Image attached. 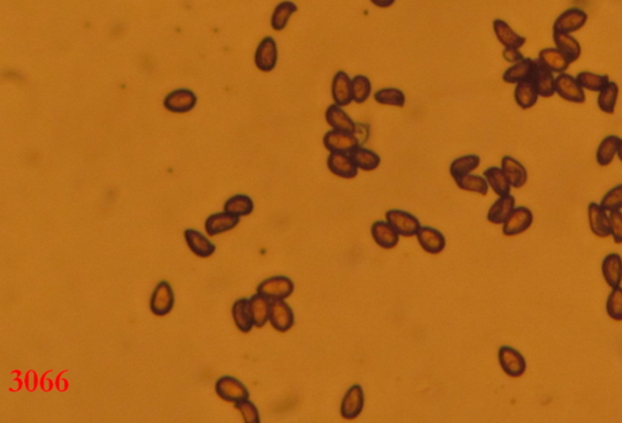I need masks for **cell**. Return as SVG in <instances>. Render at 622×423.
I'll return each mask as SVG.
<instances>
[{
  "instance_id": "cell-21",
  "label": "cell",
  "mask_w": 622,
  "mask_h": 423,
  "mask_svg": "<svg viewBox=\"0 0 622 423\" xmlns=\"http://www.w3.org/2000/svg\"><path fill=\"white\" fill-rule=\"evenodd\" d=\"M601 274L608 286L620 287L622 282V258L620 254L610 253L601 262Z\"/></svg>"
},
{
  "instance_id": "cell-41",
  "label": "cell",
  "mask_w": 622,
  "mask_h": 423,
  "mask_svg": "<svg viewBox=\"0 0 622 423\" xmlns=\"http://www.w3.org/2000/svg\"><path fill=\"white\" fill-rule=\"evenodd\" d=\"M456 184L461 190L468 191V192H474L478 195L485 196L489 192V184L485 176L480 175L468 174L456 180Z\"/></svg>"
},
{
  "instance_id": "cell-18",
  "label": "cell",
  "mask_w": 622,
  "mask_h": 423,
  "mask_svg": "<svg viewBox=\"0 0 622 423\" xmlns=\"http://www.w3.org/2000/svg\"><path fill=\"white\" fill-rule=\"evenodd\" d=\"M538 62L553 73H564L571 61L557 48L543 49L538 54Z\"/></svg>"
},
{
  "instance_id": "cell-20",
  "label": "cell",
  "mask_w": 622,
  "mask_h": 423,
  "mask_svg": "<svg viewBox=\"0 0 622 423\" xmlns=\"http://www.w3.org/2000/svg\"><path fill=\"white\" fill-rule=\"evenodd\" d=\"M376 244L383 249H393L399 244V233L388 222H376L371 228Z\"/></svg>"
},
{
  "instance_id": "cell-2",
  "label": "cell",
  "mask_w": 622,
  "mask_h": 423,
  "mask_svg": "<svg viewBox=\"0 0 622 423\" xmlns=\"http://www.w3.org/2000/svg\"><path fill=\"white\" fill-rule=\"evenodd\" d=\"M385 219L393 228L395 229L398 233L404 238L415 236L421 229V222L415 216L401 209H391L387 212Z\"/></svg>"
},
{
  "instance_id": "cell-38",
  "label": "cell",
  "mask_w": 622,
  "mask_h": 423,
  "mask_svg": "<svg viewBox=\"0 0 622 423\" xmlns=\"http://www.w3.org/2000/svg\"><path fill=\"white\" fill-rule=\"evenodd\" d=\"M253 209V200L247 195L232 196L224 205V212L236 217L249 216Z\"/></svg>"
},
{
  "instance_id": "cell-43",
  "label": "cell",
  "mask_w": 622,
  "mask_h": 423,
  "mask_svg": "<svg viewBox=\"0 0 622 423\" xmlns=\"http://www.w3.org/2000/svg\"><path fill=\"white\" fill-rule=\"evenodd\" d=\"M372 93V83L371 80L362 74L355 76L353 78V99L356 104H364L369 100Z\"/></svg>"
},
{
  "instance_id": "cell-22",
  "label": "cell",
  "mask_w": 622,
  "mask_h": 423,
  "mask_svg": "<svg viewBox=\"0 0 622 423\" xmlns=\"http://www.w3.org/2000/svg\"><path fill=\"white\" fill-rule=\"evenodd\" d=\"M240 222V217L232 216L230 213H216L207 218L206 231L209 236H216L222 233L230 231L236 228Z\"/></svg>"
},
{
  "instance_id": "cell-9",
  "label": "cell",
  "mask_w": 622,
  "mask_h": 423,
  "mask_svg": "<svg viewBox=\"0 0 622 423\" xmlns=\"http://www.w3.org/2000/svg\"><path fill=\"white\" fill-rule=\"evenodd\" d=\"M533 214L527 207H516L503 222V233L508 238L518 236L533 225Z\"/></svg>"
},
{
  "instance_id": "cell-7",
  "label": "cell",
  "mask_w": 622,
  "mask_h": 423,
  "mask_svg": "<svg viewBox=\"0 0 622 423\" xmlns=\"http://www.w3.org/2000/svg\"><path fill=\"white\" fill-rule=\"evenodd\" d=\"M359 139L352 133L341 132V130H330L323 137V146L330 152L338 154H350L353 150L359 148Z\"/></svg>"
},
{
  "instance_id": "cell-33",
  "label": "cell",
  "mask_w": 622,
  "mask_h": 423,
  "mask_svg": "<svg viewBox=\"0 0 622 423\" xmlns=\"http://www.w3.org/2000/svg\"><path fill=\"white\" fill-rule=\"evenodd\" d=\"M270 304V299L258 293L249 298V308L253 317L254 326L263 328L269 321Z\"/></svg>"
},
{
  "instance_id": "cell-47",
  "label": "cell",
  "mask_w": 622,
  "mask_h": 423,
  "mask_svg": "<svg viewBox=\"0 0 622 423\" xmlns=\"http://www.w3.org/2000/svg\"><path fill=\"white\" fill-rule=\"evenodd\" d=\"M610 222V235L614 242L617 244H622V212L612 211L609 214Z\"/></svg>"
},
{
  "instance_id": "cell-49",
  "label": "cell",
  "mask_w": 622,
  "mask_h": 423,
  "mask_svg": "<svg viewBox=\"0 0 622 423\" xmlns=\"http://www.w3.org/2000/svg\"><path fill=\"white\" fill-rule=\"evenodd\" d=\"M371 3L380 9H387V8L394 5L395 0H371Z\"/></svg>"
},
{
  "instance_id": "cell-17",
  "label": "cell",
  "mask_w": 622,
  "mask_h": 423,
  "mask_svg": "<svg viewBox=\"0 0 622 423\" xmlns=\"http://www.w3.org/2000/svg\"><path fill=\"white\" fill-rule=\"evenodd\" d=\"M588 222L590 231L597 238H606L610 236V222L606 211L598 203H590L588 206Z\"/></svg>"
},
{
  "instance_id": "cell-16",
  "label": "cell",
  "mask_w": 622,
  "mask_h": 423,
  "mask_svg": "<svg viewBox=\"0 0 622 423\" xmlns=\"http://www.w3.org/2000/svg\"><path fill=\"white\" fill-rule=\"evenodd\" d=\"M417 240L427 253L439 254L443 252L446 246V240L443 233L437 229L430 227H421L417 233Z\"/></svg>"
},
{
  "instance_id": "cell-46",
  "label": "cell",
  "mask_w": 622,
  "mask_h": 423,
  "mask_svg": "<svg viewBox=\"0 0 622 423\" xmlns=\"http://www.w3.org/2000/svg\"><path fill=\"white\" fill-rule=\"evenodd\" d=\"M235 407L238 409L240 413H242L243 421L246 423H259L260 422V416L257 407L253 402H249L248 399L242 402H235Z\"/></svg>"
},
{
  "instance_id": "cell-5",
  "label": "cell",
  "mask_w": 622,
  "mask_h": 423,
  "mask_svg": "<svg viewBox=\"0 0 622 423\" xmlns=\"http://www.w3.org/2000/svg\"><path fill=\"white\" fill-rule=\"evenodd\" d=\"M216 394L222 398V400L229 402H238L246 400L249 398V391L247 387L238 378L231 376L220 377L216 383Z\"/></svg>"
},
{
  "instance_id": "cell-31",
  "label": "cell",
  "mask_w": 622,
  "mask_h": 423,
  "mask_svg": "<svg viewBox=\"0 0 622 423\" xmlns=\"http://www.w3.org/2000/svg\"><path fill=\"white\" fill-rule=\"evenodd\" d=\"M484 176L487 180L489 186H491V189L494 190L496 195H498V197L511 195V183L502 168L490 167L484 172Z\"/></svg>"
},
{
  "instance_id": "cell-23",
  "label": "cell",
  "mask_w": 622,
  "mask_h": 423,
  "mask_svg": "<svg viewBox=\"0 0 622 423\" xmlns=\"http://www.w3.org/2000/svg\"><path fill=\"white\" fill-rule=\"evenodd\" d=\"M530 80H533V84L536 87L538 95L542 96V98H551L555 94V78H554L553 72L543 67L542 65L538 64V61H536V66H535L533 76Z\"/></svg>"
},
{
  "instance_id": "cell-42",
  "label": "cell",
  "mask_w": 622,
  "mask_h": 423,
  "mask_svg": "<svg viewBox=\"0 0 622 423\" xmlns=\"http://www.w3.org/2000/svg\"><path fill=\"white\" fill-rule=\"evenodd\" d=\"M576 78L584 89L597 93H599L610 82L606 74H596L592 72H581Z\"/></svg>"
},
{
  "instance_id": "cell-36",
  "label": "cell",
  "mask_w": 622,
  "mask_h": 423,
  "mask_svg": "<svg viewBox=\"0 0 622 423\" xmlns=\"http://www.w3.org/2000/svg\"><path fill=\"white\" fill-rule=\"evenodd\" d=\"M350 156L353 157L354 162L356 163L358 168L364 172H372L380 167V155L376 154L375 151L369 150V148L359 146L350 152Z\"/></svg>"
},
{
  "instance_id": "cell-24",
  "label": "cell",
  "mask_w": 622,
  "mask_h": 423,
  "mask_svg": "<svg viewBox=\"0 0 622 423\" xmlns=\"http://www.w3.org/2000/svg\"><path fill=\"white\" fill-rule=\"evenodd\" d=\"M492 27H494L496 37L498 39V42L505 47V49H520L527 42L525 38L514 32L511 30V27L503 20L497 19L492 23Z\"/></svg>"
},
{
  "instance_id": "cell-8",
  "label": "cell",
  "mask_w": 622,
  "mask_h": 423,
  "mask_svg": "<svg viewBox=\"0 0 622 423\" xmlns=\"http://www.w3.org/2000/svg\"><path fill=\"white\" fill-rule=\"evenodd\" d=\"M295 312L285 299L271 301L269 321L271 326L279 332H287L295 325Z\"/></svg>"
},
{
  "instance_id": "cell-35",
  "label": "cell",
  "mask_w": 622,
  "mask_h": 423,
  "mask_svg": "<svg viewBox=\"0 0 622 423\" xmlns=\"http://www.w3.org/2000/svg\"><path fill=\"white\" fill-rule=\"evenodd\" d=\"M479 165V156H476V155H465V156L454 159V162L451 163V165H450V174L456 181V180L463 178L465 175L470 174Z\"/></svg>"
},
{
  "instance_id": "cell-14",
  "label": "cell",
  "mask_w": 622,
  "mask_h": 423,
  "mask_svg": "<svg viewBox=\"0 0 622 423\" xmlns=\"http://www.w3.org/2000/svg\"><path fill=\"white\" fill-rule=\"evenodd\" d=\"M332 98L334 104L341 107L350 105L354 101L353 80L343 71H339L333 77Z\"/></svg>"
},
{
  "instance_id": "cell-13",
  "label": "cell",
  "mask_w": 622,
  "mask_h": 423,
  "mask_svg": "<svg viewBox=\"0 0 622 423\" xmlns=\"http://www.w3.org/2000/svg\"><path fill=\"white\" fill-rule=\"evenodd\" d=\"M328 170L343 179H354L358 175V165L350 154L331 152L327 159Z\"/></svg>"
},
{
  "instance_id": "cell-50",
  "label": "cell",
  "mask_w": 622,
  "mask_h": 423,
  "mask_svg": "<svg viewBox=\"0 0 622 423\" xmlns=\"http://www.w3.org/2000/svg\"><path fill=\"white\" fill-rule=\"evenodd\" d=\"M617 156H619V159H621V161H622V141H621V144H620V148H619V151H617Z\"/></svg>"
},
{
  "instance_id": "cell-11",
  "label": "cell",
  "mask_w": 622,
  "mask_h": 423,
  "mask_svg": "<svg viewBox=\"0 0 622 423\" xmlns=\"http://www.w3.org/2000/svg\"><path fill=\"white\" fill-rule=\"evenodd\" d=\"M365 407V394L362 387L359 385H355L352 387L348 391L345 393L342 405H341V413L342 418L345 420H355L362 413Z\"/></svg>"
},
{
  "instance_id": "cell-37",
  "label": "cell",
  "mask_w": 622,
  "mask_h": 423,
  "mask_svg": "<svg viewBox=\"0 0 622 423\" xmlns=\"http://www.w3.org/2000/svg\"><path fill=\"white\" fill-rule=\"evenodd\" d=\"M298 11V6L293 1H282L275 8L271 17V27L276 32L284 31L287 23L290 21V16Z\"/></svg>"
},
{
  "instance_id": "cell-12",
  "label": "cell",
  "mask_w": 622,
  "mask_h": 423,
  "mask_svg": "<svg viewBox=\"0 0 622 423\" xmlns=\"http://www.w3.org/2000/svg\"><path fill=\"white\" fill-rule=\"evenodd\" d=\"M277 45L274 38H264L255 52V66L262 72H271L277 64Z\"/></svg>"
},
{
  "instance_id": "cell-25",
  "label": "cell",
  "mask_w": 622,
  "mask_h": 423,
  "mask_svg": "<svg viewBox=\"0 0 622 423\" xmlns=\"http://www.w3.org/2000/svg\"><path fill=\"white\" fill-rule=\"evenodd\" d=\"M185 240L191 251L200 258H209L216 252V246L202 233L194 229H187L184 233Z\"/></svg>"
},
{
  "instance_id": "cell-45",
  "label": "cell",
  "mask_w": 622,
  "mask_h": 423,
  "mask_svg": "<svg viewBox=\"0 0 622 423\" xmlns=\"http://www.w3.org/2000/svg\"><path fill=\"white\" fill-rule=\"evenodd\" d=\"M601 206L606 212L620 211L622 209V184L612 187L601 198Z\"/></svg>"
},
{
  "instance_id": "cell-39",
  "label": "cell",
  "mask_w": 622,
  "mask_h": 423,
  "mask_svg": "<svg viewBox=\"0 0 622 423\" xmlns=\"http://www.w3.org/2000/svg\"><path fill=\"white\" fill-rule=\"evenodd\" d=\"M375 101L380 105L394 106V107H404L406 104V96L404 91L396 88H383L377 90L373 94Z\"/></svg>"
},
{
  "instance_id": "cell-40",
  "label": "cell",
  "mask_w": 622,
  "mask_h": 423,
  "mask_svg": "<svg viewBox=\"0 0 622 423\" xmlns=\"http://www.w3.org/2000/svg\"><path fill=\"white\" fill-rule=\"evenodd\" d=\"M617 96H619V87L614 82H609L608 84L599 91L598 95V106L601 111L606 115H612L615 111Z\"/></svg>"
},
{
  "instance_id": "cell-34",
  "label": "cell",
  "mask_w": 622,
  "mask_h": 423,
  "mask_svg": "<svg viewBox=\"0 0 622 423\" xmlns=\"http://www.w3.org/2000/svg\"><path fill=\"white\" fill-rule=\"evenodd\" d=\"M621 141V139L617 135H609L606 139H603V141L597 150V163L601 167H606L612 163L617 155Z\"/></svg>"
},
{
  "instance_id": "cell-1",
  "label": "cell",
  "mask_w": 622,
  "mask_h": 423,
  "mask_svg": "<svg viewBox=\"0 0 622 423\" xmlns=\"http://www.w3.org/2000/svg\"><path fill=\"white\" fill-rule=\"evenodd\" d=\"M295 291V284L287 276H273L264 280L257 288V293L270 301L287 299Z\"/></svg>"
},
{
  "instance_id": "cell-32",
  "label": "cell",
  "mask_w": 622,
  "mask_h": 423,
  "mask_svg": "<svg viewBox=\"0 0 622 423\" xmlns=\"http://www.w3.org/2000/svg\"><path fill=\"white\" fill-rule=\"evenodd\" d=\"M553 41L555 48L564 54L569 58L571 64L581 56V45L573 36L568 33L553 32Z\"/></svg>"
},
{
  "instance_id": "cell-4",
  "label": "cell",
  "mask_w": 622,
  "mask_h": 423,
  "mask_svg": "<svg viewBox=\"0 0 622 423\" xmlns=\"http://www.w3.org/2000/svg\"><path fill=\"white\" fill-rule=\"evenodd\" d=\"M498 363L502 370L511 378L522 377L527 371V360L517 350L511 347H501L498 350Z\"/></svg>"
},
{
  "instance_id": "cell-15",
  "label": "cell",
  "mask_w": 622,
  "mask_h": 423,
  "mask_svg": "<svg viewBox=\"0 0 622 423\" xmlns=\"http://www.w3.org/2000/svg\"><path fill=\"white\" fill-rule=\"evenodd\" d=\"M196 101L197 98L194 91L187 89L175 90L164 99V107L174 113H186L195 107Z\"/></svg>"
},
{
  "instance_id": "cell-29",
  "label": "cell",
  "mask_w": 622,
  "mask_h": 423,
  "mask_svg": "<svg viewBox=\"0 0 622 423\" xmlns=\"http://www.w3.org/2000/svg\"><path fill=\"white\" fill-rule=\"evenodd\" d=\"M516 208V198L511 195L500 197L497 201L490 207L487 212V220L500 225L506 222L507 218L511 216V212Z\"/></svg>"
},
{
  "instance_id": "cell-10",
  "label": "cell",
  "mask_w": 622,
  "mask_h": 423,
  "mask_svg": "<svg viewBox=\"0 0 622 423\" xmlns=\"http://www.w3.org/2000/svg\"><path fill=\"white\" fill-rule=\"evenodd\" d=\"M587 22V14L582 9L574 8L564 11L554 22L553 32L571 33L580 31Z\"/></svg>"
},
{
  "instance_id": "cell-44",
  "label": "cell",
  "mask_w": 622,
  "mask_h": 423,
  "mask_svg": "<svg viewBox=\"0 0 622 423\" xmlns=\"http://www.w3.org/2000/svg\"><path fill=\"white\" fill-rule=\"evenodd\" d=\"M606 312L614 321H622V288H612L606 299Z\"/></svg>"
},
{
  "instance_id": "cell-26",
  "label": "cell",
  "mask_w": 622,
  "mask_h": 423,
  "mask_svg": "<svg viewBox=\"0 0 622 423\" xmlns=\"http://www.w3.org/2000/svg\"><path fill=\"white\" fill-rule=\"evenodd\" d=\"M501 168L511 183V187L520 189L527 184V172L525 167L519 161L511 156H505L502 159Z\"/></svg>"
},
{
  "instance_id": "cell-27",
  "label": "cell",
  "mask_w": 622,
  "mask_h": 423,
  "mask_svg": "<svg viewBox=\"0 0 622 423\" xmlns=\"http://www.w3.org/2000/svg\"><path fill=\"white\" fill-rule=\"evenodd\" d=\"M536 66V61L531 58H522L517 64L511 65L503 73V80L509 84H518L522 80H530Z\"/></svg>"
},
{
  "instance_id": "cell-30",
  "label": "cell",
  "mask_w": 622,
  "mask_h": 423,
  "mask_svg": "<svg viewBox=\"0 0 622 423\" xmlns=\"http://www.w3.org/2000/svg\"><path fill=\"white\" fill-rule=\"evenodd\" d=\"M538 93L531 80H522L518 83L514 90V99L522 110H529L538 102Z\"/></svg>"
},
{
  "instance_id": "cell-48",
  "label": "cell",
  "mask_w": 622,
  "mask_h": 423,
  "mask_svg": "<svg viewBox=\"0 0 622 423\" xmlns=\"http://www.w3.org/2000/svg\"><path fill=\"white\" fill-rule=\"evenodd\" d=\"M502 55L507 62H511V64H517L519 61H522V58H525L519 52V49H505Z\"/></svg>"
},
{
  "instance_id": "cell-28",
  "label": "cell",
  "mask_w": 622,
  "mask_h": 423,
  "mask_svg": "<svg viewBox=\"0 0 622 423\" xmlns=\"http://www.w3.org/2000/svg\"><path fill=\"white\" fill-rule=\"evenodd\" d=\"M232 317L235 325L242 334H248L254 326L253 317L249 308V299L242 298L233 303L232 306Z\"/></svg>"
},
{
  "instance_id": "cell-19",
  "label": "cell",
  "mask_w": 622,
  "mask_h": 423,
  "mask_svg": "<svg viewBox=\"0 0 622 423\" xmlns=\"http://www.w3.org/2000/svg\"><path fill=\"white\" fill-rule=\"evenodd\" d=\"M325 118H326V123L328 126L334 130L352 133V134L356 133V124L345 113L341 106L336 105V104L328 106L326 113H325Z\"/></svg>"
},
{
  "instance_id": "cell-3",
  "label": "cell",
  "mask_w": 622,
  "mask_h": 423,
  "mask_svg": "<svg viewBox=\"0 0 622 423\" xmlns=\"http://www.w3.org/2000/svg\"><path fill=\"white\" fill-rule=\"evenodd\" d=\"M175 296L172 286L167 281H161L153 291L150 309L156 317H165L174 308Z\"/></svg>"
},
{
  "instance_id": "cell-6",
  "label": "cell",
  "mask_w": 622,
  "mask_h": 423,
  "mask_svg": "<svg viewBox=\"0 0 622 423\" xmlns=\"http://www.w3.org/2000/svg\"><path fill=\"white\" fill-rule=\"evenodd\" d=\"M555 94L574 104H584L586 100L585 89L581 87L577 78L565 72L555 77Z\"/></svg>"
}]
</instances>
